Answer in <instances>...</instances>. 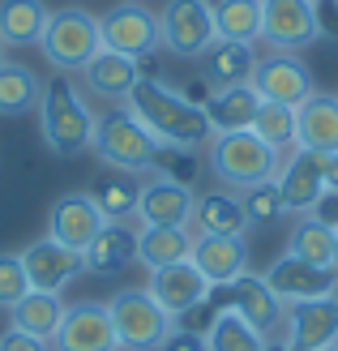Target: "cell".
<instances>
[{
  "label": "cell",
  "instance_id": "cell-1",
  "mask_svg": "<svg viewBox=\"0 0 338 351\" xmlns=\"http://www.w3.org/2000/svg\"><path fill=\"white\" fill-rule=\"evenodd\" d=\"M124 108H129L163 146L197 150V146H206L210 137H215V129H210V120L202 112V103L184 99V90H171L167 82L141 77L129 90V99H124Z\"/></svg>",
  "mask_w": 338,
  "mask_h": 351
},
{
  "label": "cell",
  "instance_id": "cell-2",
  "mask_svg": "<svg viewBox=\"0 0 338 351\" xmlns=\"http://www.w3.org/2000/svg\"><path fill=\"white\" fill-rule=\"evenodd\" d=\"M39 129H43V142L51 154L60 159H73L90 146L95 137V112L86 108L82 90L73 86L69 73H56L43 82V95H39Z\"/></svg>",
  "mask_w": 338,
  "mask_h": 351
},
{
  "label": "cell",
  "instance_id": "cell-3",
  "mask_svg": "<svg viewBox=\"0 0 338 351\" xmlns=\"http://www.w3.org/2000/svg\"><path fill=\"white\" fill-rule=\"evenodd\" d=\"M210 171H215V180H223L227 189L244 193V189L278 176V150L265 146L253 129L215 133L210 137Z\"/></svg>",
  "mask_w": 338,
  "mask_h": 351
},
{
  "label": "cell",
  "instance_id": "cell-4",
  "mask_svg": "<svg viewBox=\"0 0 338 351\" xmlns=\"http://www.w3.org/2000/svg\"><path fill=\"white\" fill-rule=\"evenodd\" d=\"M158 146H163V142H158V137L141 125L129 108H116V112H108V116L95 120L90 150H95L108 167H116V171H133V176L150 171Z\"/></svg>",
  "mask_w": 338,
  "mask_h": 351
},
{
  "label": "cell",
  "instance_id": "cell-5",
  "mask_svg": "<svg viewBox=\"0 0 338 351\" xmlns=\"http://www.w3.org/2000/svg\"><path fill=\"white\" fill-rule=\"evenodd\" d=\"M108 313L120 351H158L176 330V317L158 308V300L146 287H120L108 300Z\"/></svg>",
  "mask_w": 338,
  "mask_h": 351
},
{
  "label": "cell",
  "instance_id": "cell-6",
  "mask_svg": "<svg viewBox=\"0 0 338 351\" xmlns=\"http://www.w3.org/2000/svg\"><path fill=\"white\" fill-rule=\"evenodd\" d=\"M43 60L56 69V73H82L86 64L95 60V51L103 47L99 39V17L86 9H56L47 17L43 30Z\"/></svg>",
  "mask_w": 338,
  "mask_h": 351
},
{
  "label": "cell",
  "instance_id": "cell-7",
  "mask_svg": "<svg viewBox=\"0 0 338 351\" xmlns=\"http://www.w3.org/2000/svg\"><path fill=\"white\" fill-rule=\"evenodd\" d=\"M219 43L210 0H167L158 13V47L176 60H202Z\"/></svg>",
  "mask_w": 338,
  "mask_h": 351
},
{
  "label": "cell",
  "instance_id": "cell-8",
  "mask_svg": "<svg viewBox=\"0 0 338 351\" xmlns=\"http://www.w3.org/2000/svg\"><path fill=\"white\" fill-rule=\"evenodd\" d=\"M210 295H215L219 313L236 308L240 317L248 326H257L265 339H274L282 330V322H287V304H282L278 295L270 291V283H265L261 274H253V270H244L236 283H227V287H210Z\"/></svg>",
  "mask_w": 338,
  "mask_h": 351
},
{
  "label": "cell",
  "instance_id": "cell-9",
  "mask_svg": "<svg viewBox=\"0 0 338 351\" xmlns=\"http://www.w3.org/2000/svg\"><path fill=\"white\" fill-rule=\"evenodd\" d=\"M99 39H103V47L124 51L133 60L154 56L158 51V17L146 5H137V0H124V5H116L99 17Z\"/></svg>",
  "mask_w": 338,
  "mask_h": 351
},
{
  "label": "cell",
  "instance_id": "cell-10",
  "mask_svg": "<svg viewBox=\"0 0 338 351\" xmlns=\"http://www.w3.org/2000/svg\"><path fill=\"white\" fill-rule=\"evenodd\" d=\"M253 90L261 103H282V108H300L317 86H313V69L295 56V51H270L261 56L253 69Z\"/></svg>",
  "mask_w": 338,
  "mask_h": 351
},
{
  "label": "cell",
  "instance_id": "cell-11",
  "mask_svg": "<svg viewBox=\"0 0 338 351\" xmlns=\"http://www.w3.org/2000/svg\"><path fill=\"white\" fill-rule=\"evenodd\" d=\"M103 223H108V215L95 202V193H77V189L60 193L47 210V236L56 244H64V249H73V253H82L103 232Z\"/></svg>",
  "mask_w": 338,
  "mask_h": 351
},
{
  "label": "cell",
  "instance_id": "cell-12",
  "mask_svg": "<svg viewBox=\"0 0 338 351\" xmlns=\"http://www.w3.org/2000/svg\"><path fill=\"white\" fill-rule=\"evenodd\" d=\"M51 351H120L108 304H99V300L69 304L56 339H51Z\"/></svg>",
  "mask_w": 338,
  "mask_h": 351
},
{
  "label": "cell",
  "instance_id": "cell-13",
  "mask_svg": "<svg viewBox=\"0 0 338 351\" xmlns=\"http://www.w3.org/2000/svg\"><path fill=\"white\" fill-rule=\"evenodd\" d=\"M338 343V295L287 304L282 322V347L287 351H322Z\"/></svg>",
  "mask_w": 338,
  "mask_h": 351
},
{
  "label": "cell",
  "instance_id": "cell-14",
  "mask_svg": "<svg viewBox=\"0 0 338 351\" xmlns=\"http://www.w3.org/2000/svg\"><path fill=\"white\" fill-rule=\"evenodd\" d=\"M270 291L278 295L282 304H300V300H322V295H338V270L326 266H309L291 253H282L270 270L261 274Z\"/></svg>",
  "mask_w": 338,
  "mask_h": 351
},
{
  "label": "cell",
  "instance_id": "cell-15",
  "mask_svg": "<svg viewBox=\"0 0 338 351\" xmlns=\"http://www.w3.org/2000/svg\"><path fill=\"white\" fill-rule=\"evenodd\" d=\"M261 39L274 51H300L317 43L313 0H261Z\"/></svg>",
  "mask_w": 338,
  "mask_h": 351
},
{
  "label": "cell",
  "instance_id": "cell-16",
  "mask_svg": "<svg viewBox=\"0 0 338 351\" xmlns=\"http://www.w3.org/2000/svg\"><path fill=\"white\" fill-rule=\"evenodd\" d=\"M274 184L282 193V206L287 215H309L317 206V197L326 193V154H313V150H291L287 163H278Z\"/></svg>",
  "mask_w": 338,
  "mask_h": 351
},
{
  "label": "cell",
  "instance_id": "cell-17",
  "mask_svg": "<svg viewBox=\"0 0 338 351\" xmlns=\"http://www.w3.org/2000/svg\"><path fill=\"white\" fill-rule=\"evenodd\" d=\"M146 291L158 300V308H167L171 317H184V313H197L210 300V283L202 278V270L193 261H176V266L150 270Z\"/></svg>",
  "mask_w": 338,
  "mask_h": 351
},
{
  "label": "cell",
  "instance_id": "cell-18",
  "mask_svg": "<svg viewBox=\"0 0 338 351\" xmlns=\"http://www.w3.org/2000/svg\"><path fill=\"white\" fill-rule=\"evenodd\" d=\"M193 206H197L193 184L150 176V180L141 184L137 219H141V227H189L193 223Z\"/></svg>",
  "mask_w": 338,
  "mask_h": 351
},
{
  "label": "cell",
  "instance_id": "cell-19",
  "mask_svg": "<svg viewBox=\"0 0 338 351\" xmlns=\"http://www.w3.org/2000/svg\"><path fill=\"white\" fill-rule=\"evenodd\" d=\"M189 261L202 270L210 287H227L248 270V244L244 236H193Z\"/></svg>",
  "mask_w": 338,
  "mask_h": 351
},
{
  "label": "cell",
  "instance_id": "cell-20",
  "mask_svg": "<svg viewBox=\"0 0 338 351\" xmlns=\"http://www.w3.org/2000/svg\"><path fill=\"white\" fill-rule=\"evenodd\" d=\"M22 266H26V278H30L34 291H60L64 283H73L82 274V253L43 236V240H34L22 249Z\"/></svg>",
  "mask_w": 338,
  "mask_h": 351
},
{
  "label": "cell",
  "instance_id": "cell-21",
  "mask_svg": "<svg viewBox=\"0 0 338 351\" xmlns=\"http://www.w3.org/2000/svg\"><path fill=\"white\" fill-rule=\"evenodd\" d=\"M137 261V232L120 219H108L103 232L82 249V270H90L99 278H116Z\"/></svg>",
  "mask_w": 338,
  "mask_h": 351
},
{
  "label": "cell",
  "instance_id": "cell-22",
  "mask_svg": "<svg viewBox=\"0 0 338 351\" xmlns=\"http://www.w3.org/2000/svg\"><path fill=\"white\" fill-rule=\"evenodd\" d=\"M295 146L313 154H338V95L313 90L295 108Z\"/></svg>",
  "mask_w": 338,
  "mask_h": 351
},
{
  "label": "cell",
  "instance_id": "cell-23",
  "mask_svg": "<svg viewBox=\"0 0 338 351\" xmlns=\"http://www.w3.org/2000/svg\"><path fill=\"white\" fill-rule=\"evenodd\" d=\"M86 77V90L99 95V99H112V103H124L129 90L141 82V69L133 56H124V51H112V47H99L95 60L82 69Z\"/></svg>",
  "mask_w": 338,
  "mask_h": 351
},
{
  "label": "cell",
  "instance_id": "cell-24",
  "mask_svg": "<svg viewBox=\"0 0 338 351\" xmlns=\"http://www.w3.org/2000/svg\"><path fill=\"white\" fill-rule=\"evenodd\" d=\"M189 227H197L193 236H244L248 227V215H244V206L236 193H197V206H193V223Z\"/></svg>",
  "mask_w": 338,
  "mask_h": 351
},
{
  "label": "cell",
  "instance_id": "cell-25",
  "mask_svg": "<svg viewBox=\"0 0 338 351\" xmlns=\"http://www.w3.org/2000/svg\"><path fill=\"white\" fill-rule=\"evenodd\" d=\"M261 108V95L253 90V82L244 86H227V90H210L202 112L210 120L215 133H231V129H253V116Z\"/></svg>",
  "mask_w": 338,
  "mask_h": 351
},
{
  "label": "cell",
  "instance_id": "cell-26",
  "mask_svg": "<svg viewBox=\"0 0 338 351\" xmlns=\"http://www.w3.org/2000/svg\"><path fill=\"white\" fill-rule=\"evenodd\" d=\"M253 69H257V51L248 43H215L202 56V82L210 90H227V86H244L253 82Z\"/></svg>",
  "mask_w": 338,
  "mask_h": 351
},
{
  "label": "cell",
  "instance_id": "cell-27",
  "mask_svg": "<svg viewBox=\"0 0 338 351\" xmlns=\"http://www.w3.org/2000/svg\"><path fill=\"white\" fill-rule=\"evenodd\" d=\"M64 308L69 304L60 300V291H34L30 287L22 300L9 308V322H13V330H22V335L51 343V339H56V330H60Z\"/></svg>",
  "mask_w": 338,
  "mask_h": 351
},
{
  "label": "cell",
  "instance_id": "cell-28",
  "mask_svg": "<svg viewBox=\"0 0 338 351\" xmlns=\"http://www.w3.org/2000/svg\"><path fill=\"white\" fill-rule=\"evenodd\" d=\"M51 9L43 0H0V43L5 47H39Z\"/></svg>",
  "mask_w": 338,
  "mask_h": 351
},
{
  "label": "cell",
  "instance_id": "cell-29",
  "mask_svg": "<svg viewBox=\"0 0 338 351\" xmlns=\"http://www.w3.org/2000/svg\"><path fill=\"white\" fill-rule=\"evenodd\" d=\"M193 232L189 227H141L137 232V261L146 270H163L176 261H189Z\"/></svg>",
  "mask_w": 338,
  "mask_h": 351
},
{
  "label": "cell",
  "instance_id": "cell-30",
  "mask_svg": "<svg viewBox=\"0 0 338 351\" xmlns=\"http://www.w3.org/2000/svg\"><path fill=\"white\" fill-rule=\"evenodd\" d=\"M202 339H206V351H265L270 347V339H265L257 326H248L236 308L215 313Z\"/></svg>",
  "mask_w": 338,
  "mask_h": 351
},
{
  "label": "cell",
  "instance_id": "cell-31",
  "mask_svg": "<svg viewBox=\"0 0 338 351\" xmlns=\"http://www.w3.org/2000/svg\"><path fill=\"white\" fill-rule=\"evenodd\" d=\"M39 95H43V82L34 77L30 64H17L5 60L0 64V116H26L39 108Z\"/></svg>",
  "mask_w": 338,
  "mask_h": 351
},
{
  "label": "cell",
  "instance_id": "cell-32",
  "mask_svg": "<svg viewBox=\"0 0 338 351\" xmlns=\"http://www.w3.org/2000/svg\"><path fill=\"white\" fill-rule=\"evenodd\" d=\"M215 30L223 43H248L261 39V0H215Z\"/></svg>",
  "mask_w": 338,
  "mask_h": 351
},
{
  "label": "cell",
  "instance_id": "cell-33",
  "mask_svg": "<svg viewBox=\"0 0 338 351\" xmlns=\"http://www.w3.org/2000/svg\"><path fill=\"white\" fill-rule=\"evenodd\" d=\"M287 253L309 261V266H326L334 270V232L322 227L313 215H304L295 227H291V240H287Z\"/></svg>",
  "mask_w": 338,
  "mask_h": 351
},
{
  "label": "cell",
  "instance_id": "cell-34",
  "mask_svg": "<svg viewBox=\"0 0 338 351\" xmlns=\"http://www.w3.org/2000/svg\"><path fill=\"white\" fill-rule=\"evenodd\" d=\"M95 202L103 206V215H108V219H120V223H129V219H137L141 180H137L133 171L108 176V180H99V189H95Z\"/></svg>",
  "mask_w": 338,
  "mask_h": 351
},
{
  "label": "cell",
  "instance_id": "cell-35",
  "mask_svg": "<svg viewBox=\"0 0 338 351\" xmlns=\"http://www.w3.org/2000/svg\"><path fill=\"white\" fill-rule=\"evenodd\" d=\"M253 133L265 146H274L278 154L295 146V108H282V103H261L253 116Z\"/></svg>",
  "mask_w": 338,
  "mask_h": 351
},
{
  "label": "cell",
  "instance_id": "cell-36",
  "mask_svg": "<svg viewBox=\"0 0 338 351\" xmlns=\"http://www.w3.org/2000/svg\"><path fill=\"white\" fill-rule=\"evenodd\" d=\"M240 206H244L248 223H274L278 215H287L282 193H278L274 180H261V184H253V189H244V193H240Z\"/></svg>",
  "mask_w": 338,
  "mask_h": 351
},
{
  "label": "cell",
  "instance_id": "cell-37",
  "mask_svg": "<svg viewBox=\"0 0 338 351\" xmlns=\"http://www.w3.org/2000/svg\"><path fill=\"white\" fill-rule=\"evenodd\" d=\"M150 176H163V180L189 184L193 176H197V150H189V146H158Z\"/></svg>",
  "mask_w": 338,
  "mask_h": 351
},
{
  "label": "cell",
  "instance_id": "cell-38",
  "mask_svg": "<svg viewBox=\"0 0 338 351\" xmlns=\"http://www.w3.org/2000/svg\"><path fill=\"white\" fill-rule=\"evenodd\" d=\"M26 291H30V278L22 266V253H0V308L9 313Z\"/></svg>",
  "mask_w": 338,
  "mask_h": 351
},
{
  "label": "cell",
  "instance_id": "cell-39",
  "mask_svg": "<svg viewBox=\"0 0 338 351\" xmlns=\"http://www.w3.org/2000/svg\"><path fill=\"white\" fill-rule=\"evenodd\" d=\"M317 39H338V0H313Z\"/></svg>",
  "mask_w": 338,
  "mask_h": 351
},
{
  "label": "cell",
  "instance_id": "cell-40",
  "mask_svg": "<svg viewBox=\"0 0 338 351\" xmlns=\"http://www.w3.org/2000/svg\"><path fill=\"white\" fill-rule=\"evenodd\" d=\"M309 215L322 223V227H330V232H338V193H334V189H326L322 197H317V206L309 210Z\"/></svg>",
  "mask_w": 338,
  "mask_h": 351
},
{
  "label": "cell",
  "instance_id": "cell-41",
  "mask_svg": "<svg viewBox=\"0 0 338 351\" xmlns=\"http://www.w3.org/2000/svg\"><path fill=\"white\" fill-rule=\"evenodd\" d=\"M0 351H51V343H43V339H30V335H22V330H5L0 335Z\"/></svg>",
  "mask_w": 338,
  "mask_h": 351
},
{
  "label": "cell",
  "instance_id": "cell-42",
  "mask_svg": "<svg viewBox=\"0 0 338 351\" xmlns=\"http://www.w3.org/2000/svg\"><path fill=\"white\" fill-rule=\"evenodd\" d=\"M158 351H206V339L193 335V330H171V339L158 347Z\"/></svg>",
  "mask_w": 338,
  "mask_h": 351
},
{
  "label": "cell",
  "instance_id": "cell-43",
  "mask_svg": "<svg viewBox=\"0 0 338 351\" xmlns=\"http://www.w3.org/2000/svg\"><path fill=\"white\" fill-rule=\"evenodd\" d=\"M326 189L338 193V154H326Z\"/></svg>",
  "mask_w": 338,
  "mask_h": 351
},
{
  "label": "cell",
  "instance_id": "cell-44",
  "mask_svg": "<svg viewBox=\"0 0 338 351\" xmlns=\"http://www.w3.org/2000/svg\"><path fill=\"white\" fill-rule=\"evenodd\" d=\"M334 270H338V232H334Z\"/></svg>",
  "mask_w": 338,
  "mask_h": 351
},
{
  "label": "cell",
  "instance_id": "cell-45",
  "mask_svg": "<svg viewBox=\"0 0 338 351\" xmlns=\"http://www.w3.org/2000/svg\"><path fill=\"white\" fill-rule=\"evenodd\" d=\"M265 351H287V347H282V343H270V347H265Z\"/></svg>",
  "mask_w": 338,
  "mask_h": 351
},
{
  "label": "cell",
  "instance_id": "cell-46",
  "mask_svg": "<svg viewBox=\"0 0 338 351\" xmlns=\"http://www.w3.org/2000/svg\"><path fill=\"white\" fill-rule=\"evenodd\" d=\"M0 64H5V43H0Z\"/></svg>",
  "mask_w": 338,
  "mask_h": 351
},
{
  "label": "cell",
  "instance_id": "cell-47",
  "mask_svg": "<svg viewBox=\"0 0 338 351\" xmlns=\"http://www.w3.org/2000/svg\"><path fill=\"white\" fill-rule=\"evenodd\" d=\"M322 351H338V343H334V347H322Z\"/></svg>",
  "mask_w": 338,
  "mask_h": 351
}]
</instances>
